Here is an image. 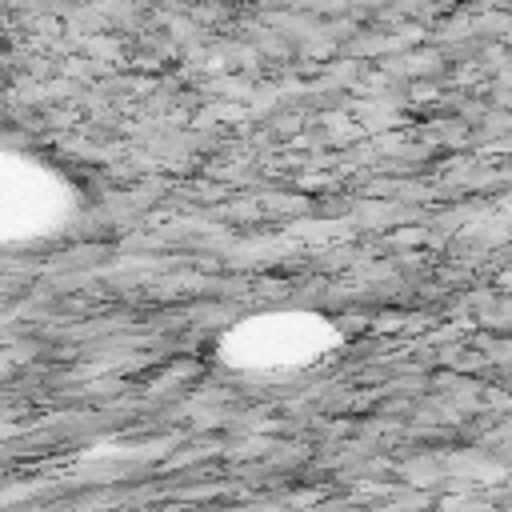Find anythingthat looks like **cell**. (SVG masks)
Returning <instances> with one entry per match:
<instances>
[{
	"instance_id": "obj_1",
	"label": "cell",
	"mask_w": 512,
	"mask_h": 512,
	"mask_svg": "<svg viewBox=\"0 0 512 512\" xmlns=\"http://www.w3.org/2000/svg\"><path fill=\"white\" fill-rule=\"evenodd\" d=\"M32 208H36L32 172L20 168L16 160L0 156V236L4 232H28L32 228Z\"/></svg>"
}]
</instances>
